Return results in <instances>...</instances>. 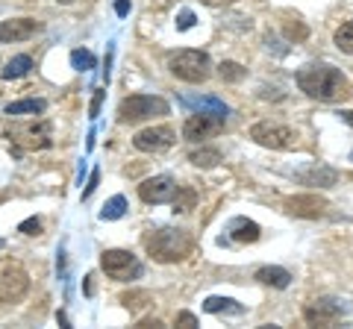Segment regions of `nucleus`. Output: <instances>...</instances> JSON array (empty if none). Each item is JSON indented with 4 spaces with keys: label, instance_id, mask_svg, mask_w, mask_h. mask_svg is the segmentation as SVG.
<instances>
[{
    "label": "nucleus",
    "instance_id": "obj_1",
    "mask_svg": "<svg viewBox=\"0 0 353 329\" xmlns=\"http://www.w3.org/2000/svg\"><path fill=\"white\" fill-rule=\"evenodd\" d=\"M297 85L301 92L315 97V100H341V97L350 94V83L347 76L341 74L336 65H327V62H309L297 71Z\"/></svg>",
    "mask_w": 353,
    "mask_h": 329
},
{
    "label": "nucleus",
    "instance_id": "obj_25",
    "mask_svg": "<svg viewBox=\"0 0 353 329\" xmlns=\"http://www.w3.org/2000/svg\"><path fill=\"white\" fill-rule=\"evenodd\" d=\"M194 191L192 189H183V185H180V189H176V194H174V212H192V206H194Z\"/></svg>",
    "mask_w": 353,
    "mask_h": 329
},
{
    "label": "nucleus",
    "instance_id": "obj_37",
    "mask_svg": "<svg viewBox=\"0 0 353 329\" xmlns=\"http://www.w3.org/2000/svg\"><path fill=\"white\" fill-rule=\"evenodd\" d=\"M57 3H62V6H71V3H77V0H57Z\"/></svg>",
    "mask_w": 353,
    "mask_h": 329
},
{
    "label": "nucleus",
    "instance_id": "obj_8",
    "mask_svg": "<svg viewBox=\"0 0 353 329\" xmlns=\"http://www.w3.org/2000/svg\"><path fill=\"white\" fill-rule=\"evenodd\" d=\"M347 315V309L336 297H318L303 309V317L309 326H333Z\"/></svg>",
    "mask_w": 353,
    "mask_h": 329
},
{
    "label": "nucleus",
    "instance_id": "obj_20",
    "mask_svg": "<svg viewBox=\"0 0 353 329\" xmlns=\"http://www.w3.org/2000/svg\"><path fill=\"white\" fill-rule=\"evenodd\" d=\"M203 309L209 315H221V312H227V315H241L245 312V306L236 303V300H230V297H209L203 303Z\"/></svg>",
    "mask_w": 353,
    "mask_h": 329
},
{
    "label": "nucleus",
    "instance_id": "obj_16",
    "mask_svg": "<svg viewBox=\"0 0 353 329\" xmlns=\"http://www.w3.org/2000/svg\"><path fill=\"white\" fill-rule=\"evenodd\" d=\"M32 71V56H27V53H21V56H12L6 62V68H0V76H3L6 83L12 80H21V76H27Z\"/></svg>",
    "mask_w": 353,
    "mask_h": 329
},
{
    "label": "nucleus",
    "instance_id": "obj_39",
    "mask_svg": "<svg viewBox=\"0 0 353 329\" xmlns=\"http://www.w3.org/2000/svg\"><path fill=\"white\" fill-rule=\"evenodd\" d=\"M350 162H353V153H350Z\"/></svg>",
    "mask_w": 353,
    "mask_h": 329
},
{
    "label": "nucleus",
    "instance_id": "obj_31",
    "mask_svg": "<svg viewBox=\"0 0 353 329\" xmlns=\"http://www.w3.org/2000/svg\"><path fill=\"white\" fill-rule=\"evenodd\" d=\"M176 326L192 329V326H197V317H194L192 312H180V315H176Z\"/></svg>",
    "mask_w": 353,
    "mask_h": 329
},
{
    "label": "nucleus",
    "instance_id": "obj_32",
    "mask_svg": "<svg viewBox=\"0 0 353 329\" xmlns=\"http://www.w3.org/2000/svg\"><path fill=\"white\" fill-rule=\"evenodd\" d=\"M285 36H289V39H297V41H303L306 39V27L303 24H289V27H285Z\"/></svg>",
    "mask_w": 353,
    "mask_h": 329
},
{
    "label": "nucleus",
    "instance_id": "obj_6",
    "mask_svg": "<svg viewBox=\"0 0 353 329\" xmlns=\"http://www.w3.org/2000/svg\"><path fill=\"white\" fill-rule=\"evenodd\" d=\"M101 268L109 279L115 282H132L139 279L145 268H141V262L136 253H130V250H103L101 253Z\"/></svg>",
    "mask_w": 353,
    "mask_h": 329
},
{
    "label": "nucleus",
    "instance_id": "obj_11",
    "mask_svg": "<svg viewBox=\"0 0 353 329\" xmlns=\"http://www.w3.org/2000/svg\"><path fill=\"white\" fill-rule=\"evenodd\" d=\"M174 145V129L171 127H148L136 133L132 138V147L141 150V153H162Z\"/></svg>",
    "mask_w": 353,
    "mask_h": 329
},
{
    "label": "nucleus",
    "instance_id": "obj_10",
    "mask_svg": "<svg viewBox=\"0 0 353 329\" xmlns=\"http://www.w3.org/2000/svg\"><path fill=\"white\" fill-rule=\"evenodd\" d=\"M41 24L36 18H9L0 21V45H18V41H30Z\"/></svg>",
    "mask_w": 353,
    "mask_h": 329
},
{
    "label": "nucleus",
    "instance_id": "obj_13",
    "mask_svg": "<svg viewBox=\"0 0 353 329\" xmlns=\"http://www.w3.org/2000/svg\"><path fill=\"white\" fill-rule=\"evenodd\" d=\"M285 212L294 217H321L327 212V200H321L318 194H297L285 200Z\"/></svg>",
    "mask_w": 353,
    "mask_h": 329
},
{
    "label": "nucleus",
    "instance_id": "obj_36",
    "mask_svg": "<svg viewBox=\"0 0 353 329\" xmlns=\"http://www.w3.org/2000/svg\"><path fill=\"white\" fill-rule=\"evenodd\" d=\"M206 6H227V3H233V0H203Z\"/></svg>",
    "mask_w": 353,
    "mask_h": 329
},
{
    "label": "nucleus",
    "instance_id": "obj_12",
    "mask_svg": "<svg viewBox=\"0 0 353 329\" xmlns=\"http://www.w3.org/2000/svg\"><path fill=\"white\" fill-rule=\"evenodd\" d=\"M221 127H224V120L192 112L189 118H185V124H183V138H185V141H203V138H209V136H215Z\"/></svg>",
    "mask_w": 353,
    "mask_h": 329
},
{
    "label": "nucleus",
    "instance_id": "obj_2",
    "mask_svg": "<svg viewBox=\"0 0 353 329\" xmlns=\"http://www.w3.org/2000/svg\"><path fill=\"white\" fill-rule=\"evenodd\" d=\"M194 241L185 229H174V226H162V229H153L150 235H145V250L148 256H153V262H183L185 256L192 253Z\"/></svg>",
    "mask_w": 353,
    "mask_h": 329
},
{
    "label": "nucleus",
    "instance_id": "obj_33",
    "mask_svg": "<svg viewBox=\"0 0 353 329\" xmlns=\"http://www.w3.org/2000/svg\"><path fill=\"white\" fill-rule=\"evenodd\" d=\"M130 0H115V12H118V18H127V12H130Z\"/></svg>",
    "mask_w": 353,
    "mask_h": 329
},
{
    "label": "nucleus",
    "instance_id": "obj_30",
    "mask_svg": "<svg viewBox=\"0 0 353 329\" xmlns=\"http://www.w3.org/2000/svg\"><path fill=\"white\" fill-rule=\"evenodd\" d=\"M145 297H148L145 291H139V294H124V297H121V303H124L127 309H139V306H141L139 300H145Z\"/></svg>",
    "mask_w": 353,
    "mask_h": 329
},
{
    "label": "nucleus",
    "instance_id": "obj_23",
    "mask_svg": "<svg viewBox=\"0 0 353 329\" xmlns=\"http://www.w3.org/2000/svg\"><path fill=\"white\" fill-rule=\"evenodd\" d=\"M192 164H197V168H215V164L221 162V153L215 147H203V150H194L189 156Z\"/></svg>",
    "mask_w": 353,
    "mask_h": 329
},
{
    "label": "nucleus",
    "instance_id": "obj_19",
    "mask_svg": "<svg viewBox=\"0 0 353 329\" xmlns=\"http://www.w3.org/2000/svg\"><path fill=\"white\" fill-rule=\"evenodd\" d=\"M301 180L306 185H321V189H327V185H336L339 182V173L333 168H324V164H318V168H309L301 173Z\"/></svg>",
    "mask_w": 353,
    "mask_h": 329
},
{
    "label": "nucleus",
    "instance_id": "obj_18",
    "mask_svg": "<svg viewBox=\"0 0 353 329\" xmlns=\"http://www.w3.org/2000/svg\"><path fill=\"white\" fill-rule=\"evenodd\" d=\"M44 109H48V100H41V97H30V100H15L3 109V115L9 118H18V115H41Z\"/></svg>",
    "mask_w": 353,
    "mask_h": 329
},
{
    "label": "nucleus",
    "instance_id": "obj_38",
    "mask_svg": "<svg viewBox=\"0 0 353 329\" xmlns=\"http://www.w3.org/2000/svg\"><path fill=\"white\" fill-rule=\"evenodd\" d=\"M3 247H6V241H3V238H0V250H3Z\"/></svg>",
    "mask_w": 353,
    "mask_h": 329
},
{
    "label": "nucleus",
    "instance_id": "obj_35",
    "mask_svg": "<svg viewBox=\"0 0 353 329\" xmlns=\"http://www.w3.org/2000/svg\"><path fill=\"white\" fill-rule=\"evenodd\" d=\"M339 118L345 120V124H350V127H353V109H345V112H339Z\"/></svg>",
    "mask_w": 353,
    "mask_h": 329
},
{
    "label": "nucleus",
    "instance_id": "obj_15",
    "mask_svg": "<svg viewBox=\"0 0 353 329\" xmlns=\"http://www.w3.org/2000/svg\"><path fill=\"white\" fill-rule=\"evenodd\" d=\"M227 238L230 241H236V244H253V241L259 238V224L256 221H248V217H233L230 221V226H227Z\"/></svg>",
    "mask_w": 353,
    "mask_h": 329
},
{
    "label": "nucleus",
    "instance_id": "obj_3",
    "mask_svg": "<svg viewBox=\"0 0 353 329\" xmlns=\"http://www.w3.org/2000/svg\"><path fill=\"white\" fill-rule=\"evenodd\" d=\"M168 112H171V106H168V100H162V97L130 94L118 106V120H121V124H139V120H148V118H157V115H168Z\"/></svg>",
    "mask_w": 353,
    "mask_h": 329
},
{
    "label": "nucleus",
    "instance_id": "obj_21",
    "mask_svg": "<svg viewBox=\"0 0 353 329\" xmlns=\"http://www.w3.org/2000/svg\"><path fill=\"white\" fill-rule=\"evenodd\" d=\"M124 212H127V197L115 194L112 200H106V206L101 209V221H118V217H124Z\"/></svg>",
    "mask_w": 353,
    "mask_h": 329
},
{
    "label": "nucleus",
    "instance_id": "obj_24",
    "mask_svg": "<svg viewBox=\"0 0 353 329\" xmlns=\"http://www.w3.org/2000/svg\"><path fill=\"white\" fill-rule=\"evenodd\" d=\"M336 47L341 53H350L353 56V21H347V24H341L336 30Z\"/></svg>",
    "mask_w": 353,
    "mask_h": 329
},
{
    "label": "nucleus",
    "instance_id": "obj_5",
    "mask_svg": "<svg viewBox=\"0 0 353 329\" xmlns=\"http://www.w3.org/2000/svg\"><path fill=\"white\" fill-rule=\"evenodd\" d=\"M168 68L176 80L203 83L206 76L212 74V62H209V53H203V50H180L168 59Z\"/></svg>",
    "mask_w": 353,
    "mask_h": 329
},
{
    "label": "nucleus",
    "instance_id": "obj_27",
    "mask_svg": "<svg viewBox=\"0 0 353 329\" xmlns=\"http://www.w3.org/2000/svg\"><path fill=\"white\" fill-rule=\"evenodd\" d=\"M18 233H24V235H39V233H41V221H39V217H27V221H21Z\"/></svg>",
    "mask_w": 353,
    "mask_h": 329
},
{
    "label": "nucleus",
    "instance_id": "obj_26",
    "mask_svg": "<svg viewBox=\"0 0 353 329\" xmlns=\"http://www.w3.org/2000/svg\"><path fill=\"white\" fill-rule=\"evenodd\" d=\"M218 74H221V80H227V83H239V80H245V68H241L239 62H221L218 65Z\"/></svg>",
    "mask_w": 353,
    "mask_h": 329
},
{
    "label": "nucleus",
    "instance_id": "obj_22",
    "mask_svg": "<svg viewBox=\"0 0 353 329\" xmlns=\"http://www.w3.org/2000/svg\"><path fill=\"white\" fill-rule=\"evenodd\" d=\"M97 65V59H94V53L92 50H85V47H77V50H71V68L74 71H92Z\"/></svg>",
    "mask_w": 353,
    "mask_h": 329
},
{
    "label": "nucleus",
    "instance_id": "obj_7",
    "mask_svg": "<svg viewBox=\"0 0 353 329\" xmlns=\"http://www.w3.org/2000/svg\"><path fill=\"white\" fill-rule=\"evenodd\" d=\"M250 138L262 147H271V150H292L297 145L294 129L285 127V124H274V120H259V124H253Z\"/></svg>",
    "mask_w": 353,
    "mask_h": 329
},
{
    "label": "nucleus",
    "instance_id": "obj_17",
    "mask_svg": "<svg viewBox=\"0 0 353 329\" xmlns=\"http://www.w3.org/2000/svg\"><path fill=\"white\" fill-rule=\"evenodd\" d=\"M256 279L262 285H271V288H289L292 285V273L285 270V268H259L256 270Z\"/></svg>",
    "mask_w": 353,
    "mask_h": 329
},
{
    "label": "nucleus",
    "instance_id": "obj_28",
    "mask_svg": "<svg viewBox=\"0 0 353 329\" xmlns=\"http://www.w3.org/2000/svg\"><path fill=\"white\" fill-rule=\"evenodd\" d=\"M194 21H197V18H194L192 9H183V12L176 15V30H180V32H183V30H192Z\"/></svg>",
    "mask_w": 353,
    "mask_h": 329
},
{
    "label": "nucleus",
    "instance_id": "obj_29",
    "mask_svg": "<svg viewBox=\"0 0 353 329\" xmlns=\"http://www.w3.org/2000/svg\"><path fill=\"white\" fill-rule=\"evenodd\" d=\"M97 185H101V171H92V177H88V185H85V191H83V200H88V197H92L94 194V189H97Z\"/></svg>",
    "mask_w": 353,
    "mask_h": 329
},
{
    "label": "nucleus",
    "instance_id": "obj_4",
    "mask_svg": "<svg viewBox=\"0 0 353 329\" xmlns=\"http://www.w3.org/2000/svg\"><path fill=\"white\" fill-rule=\"evenodd\" d=\"M9 145L15 147V156H21L24 150H44L53 145V129L48 120H39V124H15L6 129Z\"/></svg>",
    "mask_w": 353,
    "mask_h": 329
},
{
    "label": "nucleus",
    "instance_id": "obj_9",
    "mask_svg": "<svg viewBox=\"0 0 353 329\" xmlns=\"http://www.w3.org/2000/svg\"><path fill=\"white\" fill-rule=\"evenodd\" d=\"M176 180L168 177V173H159V177H150L139 185V197L145 203H153V206H159V203H171L174 200V194H176Z\"/></svg>",
    "mask_w": 353,
    "mask_h": 329
},
{
    "label": "nucleus",
    "instance_id": "obj_34",
    "mask_svg": "<svg viewBox=\"0 0 353 329\" xmlns=\"http://www.w3.org/2000/svg\"><path fill=\"white\" fill-rule=\"evenodd\" d=\"M103 94H106V92H97V94H94V100H92V118H97V115H101V103H103Z\"/></svg>",
    "mask_w": 353,
    "mask_h": 329
},
{
    "label": "nucleus",
    "instance_id": "obj_14",
    "mask_svg": "<svg viewBox=\"0 0 353 329\" xmlns=\"http://www.w3.org/2000/svg\"><path fill=\"white\" fill-rule=\"evenodd\" d=\"M183 106H189L192 112L197 115H209V118H218V120H227L230 109L224 100H218V97H183Z\"/></svg>",
    "mask_w": 353,
    "mask_h": 329
}]
</instances>
